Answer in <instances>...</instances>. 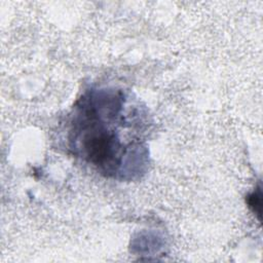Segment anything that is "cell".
<instances>
[{"instance_id":"obj_1","label":"cell","mask_w":263,"mask_h":263,"mask_svg":"<svg viewBox=\"0 0 263 263\" xmlns=\"http://www.w3.org/2000/svg\"><path fill=\"white\" fill-rule=\"evenodd\" d=\"M73 124L74 147L91 164L115 173L121 163L123 146L118 132L105 120V107L98 110L92 100H83Z\"/></svg>"},{"instance_id":"obj_2","label":"cell","mask_w":263,"mask_h":263,"mask_svg":"<svg viewBox=\"0 0 263 263\" xmlns=\"http://www.w3.org/2000/svg\"><path fill=\"white\" fill-rule=\"evenodd\" d=\"M248 204L249 206L253 210L255 214L258 215V219L260 220V215H261V192L260 189L258 191L253 192L248 196Z\"/></svg>"}]
</instances>
